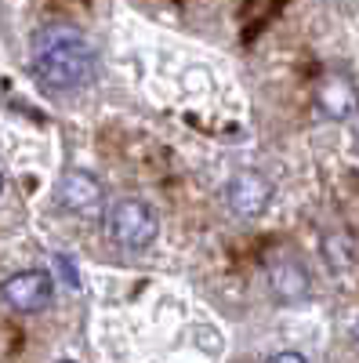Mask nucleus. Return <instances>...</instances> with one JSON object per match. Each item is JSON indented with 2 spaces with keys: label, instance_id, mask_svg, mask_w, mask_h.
Masks as SVG:
<instances>
[{
  "label": "nucleus",
  "instance_id": "nucleus-4",
  "mask_svg": "<svg viewBox=\"0 0 359 363\" xmlns=\"http://www.w3.org/2000/svg\"><path fill=\"white\" fill-rule=\"evenodd\" d=\"M55 294V284H51V272L44 269H25V272H15L0 284V298H4V306L15 309V313H40L47 309V301Z\"/></svg>",
  "mask_w": 359,
  "mask_h": 363
},
{
  "label": "nucleus",
  "instance_id": "nucleus-6",
  "mask_svg": "<svg viewBox=\"0 0 359 363\" xmlns=\"http://www.w3.org/2000/svg\"><path fill=\"white\" fill-rule=\"evenodd\" d=\"M316 106L323 116H331V120H348L359 106V91L352 84L348 73L341 69H331V73H323L319 84H316Z\"/></svg>",
  "mask_w": 359,
  "mask_h": 363
},
{
  "label": "nucleus",
  "instance_id": "nucleus-10",
  "mask_svg": "<svg viewBox=\"0 0 359 363\" xmlns=\"http://www.w3.org/2000/svg\"><path fill=\"white\" fill-rule=\"evenodd\" d=\"M0 189H4V178H0Z\"/></svg>",
  "mask_w": 359,
  "mask_h": 363
},
{
  "label": "nucleus",
  "instance_id": "nucleus-7",
  "mask_svg": "<svg viewBox=\"0 0 359 363\" xmlns=\"http://www.w3.org/2000/svg\"><path fill=\"white\" fill-rule=\"evenodd\" d=\"M273 291H276L280 301H287V306H297L302 298H309V272H305V265L280 262L273 269Z\"/></svg>",
  "mask_w": 359,
  "mask_h": 363
},
{
  "label": "nucleus",
  "instance_id": "nucleus-2",
  "mask_svg": "<svg viewBox=\"0 0 359 363\" xmlns=\"http://www.w3.org/2000/svg\"><path fill=\"white\" fill-rule=\"evenodd\" d=\"M106 233L109 240L120 247V251H145L149 244H156V233H160V222L153 215V207L145 200H116L106 215Z\"/></svg>",
  "mask_w": 359,
  "mask_h": 363
},
{
  "label": "nucleus",
  "instance_id": "nucleus-8",
  "mask_svg": "<svg viewBox=\"0 0 359 363\" xmlns=\"http://www.w3.org/2000/svg\"><path fill=\"white\" fill-rule=\"evenodd\" d=\"M268 363H309V359H305L302 352H276Z\"/></svg>",
  "mask_w": 359,
  "mask_h": 363
},
{
  "label": "nucleus",
  "instance_id": "nucleus-1",
  "mask_svg": "<svg viewBox=\"0 0 359 363\" xmlns=\"http://www.w3.org/2000/svg\"><path fill=\"white\" fill-rule=\"evenodd\" d=\"M29 66L44 91L51 95H69V91H84L95 80L98 58L95 48L80 29L73 26H44L33 37V51H29Z\"/></svg>",
  "mask_w": 359,
  "mask_h": 363
},
{
  "label": "nucleus",
  "instance_id": "nucleus-5",
  "mask_svg": "<svg viewBox=\"0 0 359 363\" xmlns=\"http://www.w3.org/2000/svg\"><path fill=\"white\" fill-rule=\"evenodd\" d=\"M225 200L232 207V215L239 218H258L268 211V200H273V186L261 171H236L229 178V189H225Z\"/></svg>",
  "mask_w": 359,
  "mask_h": 363
},
{
  "label": "nucleus",
  "instance_id": "nucleus-3",
  "mask_svg": "<svg viewBox=\"0 0 359 363\" xmlns=\"http://www.w3.org/2000/svg\"><path fill=\"white\" fill-rule=\"evenodd\" d=\"M55 196H58V207L76 215V218L91 222L98 215H109L106 211V189L91 171H66L62 178H58Z\"/></svg>",
  "mask_w": 359,
  "mask_h": 363
},
{
  "label": "nucleus",
  "instance_id": "nucleus-11",
  "mask_svg": "<svg viewBox=\"0 0 359 363\" xmlns=\"http://www.w3.org/2000/svg\"><path fill=\"white\" fill-rule=\"evenodd\" d=\"M62 363H73V359H62Z\"/></svg>",
  "mask_w": 359,
  "mask_h": 363
},
{
  "label": "nucleus",
  "instance_id": "nucleus-9",
  "mask_svg": "<svg viewBox=\"0 0 359 363\" xmlns=\"http://www.w3.org/2000/svg\"><path fill=\"white\" fill-rule=\"evenodd\" d=\"M355 145H359V128H355Z\"/></svg>",
  "mask_w": 359,
  "mask_h": 363
}]
</instances>
